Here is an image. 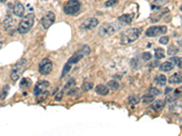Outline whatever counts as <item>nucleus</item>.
I'll return each mask as SVG.
<instances>
[{
  "mask_svg": "<svg viewBox=\"0 0 182 136\" xmlns=\"http://www.w3.org/2000/svg\"><path fill=\"white\" fill-rule=\"evenodd\" d=\"M151 57H152V56L149 52H144V53L142 54V59L144 61H149L151 59Z\"/></svg>",
  "mask_w": 182,
  "mask_h": 136,
  "instance_id": "72a5a7b5",
  "label": "nucleus"
},
{
  "mask_svg": "<svg viewBox=\"0 0 182 136\" xmlns=\"http://www.w3.org/2000/svg\"><path fill=\"white\" fill-rule=\"evenodd\" d=\"M96 93H98L99 95H108L109 93V89L106 85H99L97 87H96Z\"/></svg>",
  "mask_w": 182,
  "mask_h": 136,
  "instance_id": "ddd939ff",
  "label": "nucleus"
},
{
  "mask_svg": "<svg viewBox=\"0 0 182 136\" xmlns=\"http://www.w3.org/2000/svg\"><path fill=\"white\" fill-rule=\"evenodd\" d=\"M35 22V16L34 14H28L22 20L20 21V23L18 25L17 31L19 34H27L28 31L31 29V27L33 26Z\"/></svg>",
  "mask_w": 182,
  "mask_h": 136,
  "instance_id": "20e7f679",
  "label": "nucleus"
},
{
  "mask_svg": "<svg viewBox=\"0 0 182 136\" xmlns=\"http://www.w3.org/2000/svg\"><path fill=\"white\" fill-rule=\"evenodd\" d=\"M141 34V30L140 28H129L121 34L120 36V43L122 45L131 44L135 42Z\"/></svg>",
  "mask_w": 182,
  "mask_h": 136,
  "instance_id": "f257e3e1",
  "label": "nucleus"
},
{
  "mask_svg": "<svg viewBox=\"0 0 182 136\" xmlns=\"http://www.w3.org/2000/svg\"><path fill=\"white\" fill-rule=\"evenodd\" d=\"M13 13L15 16H18V17H21L23 16L24 14H25V7L24 6L22 5V3L20 2H16V4L14 5V7H13Z\"/></svg>",
  "mask_w": 182,
  "mask_h": 136,
  "instance_id": "9b49d317",
  "label": "nucleus"
},
{
  "mask_svg": "<svg viewBox=\"0 0 182 136\" xmlns=\"http://www.w3.org/2000/svg\"><path fill=\"white\" fill-rule=\"evenodd\" d=\"M133 15H130V14H124L122 16H120L119 17V22L122 25V26H125V25H129L132 20H133Z\"/></svg>",
  "mask_w": 182,
  "mask_h": 136,
  "instance_id": "f8f14e48",
  "label": "nucleus"
},
{
  "mask_svg": "<svg viewBox=\"0 0 182 136\" xmlns=\"http://www.w3.org/2000/svg\"><path fill=\"white\" fill-rule=\"evenodd\" d=\"M31 85H32V81L29 78L26 77V78H23L22 80H21V82H20V88L22 89V90H27L31 86Z\"/></svg>",
  "mask_w": 182,
  "mask_h": 136,
  "instance_id": "a211bd4d",
  "label": "nucleus"
},
{
  "mask_svg": "<svg viewBox=\"0 0 182 136\" xmlns=\"http://www.w3.org/2000/svg\"><path fill=\"white\" fill-rule=\"evenodd\" d=\"M81 8V4L78 0H68L64 5V12L67 15L74 16L76 15Z\"/></svg>",
  "mask_w": 182,
  "mask_h": 136,
  "instance_id": "39448f33",
  "label": "nucleus"
},
{
  "mask_svg": "<svg viewBox=\"0 0 182 136\" xmlns=\"http://www.w3.org/2000/svg\"><path fill=\"white\" fill-rule=\"evenodd\" d=\"M75 85V80L74 79H70L68 83H67V85H66V86H65V88L64 89H68V88H70V87H72L73 85Z\"/></svg>",
  "mask_w": 182,
  "mask_h": 136,
  "instance_id": "c9c22d12",
  "label": "nucleus"
},
{
  "mask_svg": "<svg viewBox=\"0 0 182 136\" xmlns=\"http://www.w3.org/2000/svg\"><path fill=\"white\" fill-rule=\"evenodd\" d=\"M168 82L171 85H177V83H181V74L180 73H176V74L172 75L169 79Z\"/></svg>",
  "mask_w": 182,
  "mask_h": 136,
  "instance_id": "f3484780",
  "label": "nucleus"
},
{
  "mask_svg": "<svg viewBox=\"0 0 182 136\" xmlns=\"http://www.w3.org/2000/svg\"><path fill=\"white\" fill-rule=\"evenodd\" d=\"M155 57L157 59H162L165 57V51L163 48H160V47H158L156 50H155Z\"/></svg>",
  "mask_w": 182,
  "mask_h": 136,
  "instance_id": "5701e85b",
  "label": "nucleus"
},
{
  "mask_svg": "<svg viewBox=\"0 0 182 136\" xmlns=\"http://www.w3.org/2000/svg\"><path fill=\"white\" fill-rule=\"evenodd\" d=\"M155 81L158 85H164L167 82V77L163 75H160L155 78Z\"/></svg>",
  "mask_w": 182,
  "mask_h": 136,
  "instance_id": "b1692460",
  "label": "nucleus"
},
{
  "mask_svg": "<svg viewBox=\"0 0 182 136\" xmlns=\"http://www.w3.org/2000/svg\"><path fill=\"white\" fill-rule=\"evenodd\" d=\"M3 46V42L0 41V49H1V47Z\"/></svg>",
  "mask_w": 182,
  "mask_h": 136,
  "instance_id": "58836bf2",
  "label": "nucleus"
},
{
  "mask_svg": "<svg viewBox=\"0 0 182 136\" xmlns=\"http://www.w3.org/2000/svg\"><path fill=\"white\" fill-rule=\"evenodd\" d=\"M27 66V60L26 58H22L21 60H19L12 68L11 74H10L11 80L14 82L17 81L24 74Z\"/></svg>",
  "mask_w": 182,
  "mask_h": 136,
  "instance_id": "f03ea898",
  "label": "nucleus"
},
{
  "mask_svg": "<svg viewBox=\"0 0 182 136\" xmlns=\"http://www.w3.org/2000/svg\"><path fill=\"white\" fill-rule=\"evenodd\" d=\"M93 88V83H85L84 85H82V89L84 92H88L89 90H91Z\"/></svg>",
  "mask_w": 182,
  "mask_h": 136,
  "instance_id": "7c9ffc66",
  "label": "nucleus"
},
{
  "mask_svg": "<svg viewBox=\"0 0 182 136\" xmlns=\"http://www.w3.org/2000/svg\"><path fill=\"white\" fill-rule=\"evenodd\" d=\"M8 91H9V85H6L1 91V93H0V101L6 99V97L8 95Z\"/></svg>",
  "mask_w": 182,
  "mask_h": 136,
  "instance_id": "a878e982",
  "label": "nucleus"
},
{
  "mask_svg": "<svg viewBox=\"0 0 182 136\" xmlns=\"http://www.w3.org/2000/svg\"><path fill=\"white\" fill-rule=\"evenodd\" d=\"M174 68V65L172 64V63L170 62H165L163 63V64L159 66V69L163 71V72H169L170 70H172Z\"/></svg>",
  "mask_w": 182,
  "mask_h": 136,
  "instance_id": "6ab92c4d",
  "label": "nucleus"
},
{
  "mask_svg": "<svg viewBox=\"0 0 182 136\" xmlns=\"http://www.w3.org/2000/svg\"><path fill=\"white\" fill-rule=\"evenodd\" d=\"M168 40H169V38L168 36H162L159 39V43L161 45H167L168 43Z\"/></svg>",
  "mask_w": 182,
  "mask_h": 136,
  "instance_id": "f704fd0d",
  "label": "nucleus"
},
{
  "mask_svg": "<svg viewBox=\"0 0 182 136\" xmlns=\"http://www.w3.org/2000/svg\"><path fill=\"white\" fill-rule=\"evenodd\" d=\"M6 2V0H0V3H5Z\"/></svg>",
  "mask_w": 182,
  "mask_h": 136,
  "instance_id": "ea45409f",
  "label": "nucleus"
},
{
  "mask_svg": "<svg viewBox=\"0 0 182 136\" xmlns=\"http://www.w3.org/2000/svg\"><path fill=\"white\" fill-rule=\"evenodd\" d=\"M170 61L172 64L178 66L179 68H181V58L180 57H172V58H170Z\"/></svg>",
  "mask_w": 182,
  "mask_h": 136,
  "instance_id": "c756f323",
  "label": "nucleus"
},
{
  "mask_svg": "<svg viewBox=\"0 0 182 136\" xmlns=\"http://www.w3.org/2000/svg\"><path fill=\"white\" fill-rule=\"evenodd\" d=\"M49 86V83L47 81H40L38 82L34 89V95L35 96H41L42 95L47 93V89Z\"/></svg>",
  "mask_w": 182,
  "mask_h": 136,
  "instance_id": "1a4fd4ad",
  "label": "nucleus"
},
{
  "mask_svg": "<svg viewBox=\"0 0 182 136\" xmlns=\"http://www.w3.org/2000/svg\"><path fill=\"white\" fill-rule=\"evenodd\" d=\"M52 68H53V64L52 62L47 59V58H45L43 59L40 64H39V66H38V71L41 75H47L48 74H50L51 71H52Z\"/></svg>",
  "mask_w": 182,
  "mask_h": 136,
  "instance_id": "0eeeda50",
  "label": "nucleus"
},
{
  "mask_svg": "<svg viewBox=\"0 0 182 136\" xmlns=\"http://www.w3.org/2000/svg\"><path fill=\"white\" fill-rule=\"evenodd\" d=\"M166 3H168V0H154L153 3L151 4V8L152 9H159Z\"/></svg>",
  "mask_w": 182,
  "mask_h": 136,
  "instance_id": "aec40b11",
  "label": "nucleus"
},
{
  "mask_svg": "<svg viewBox=\"0 0 182 136\" xmlns=\"http://www.w3.org/2000/svg\"><path fill=\"white\" fill-rule=\"evenodd\" d=\"M178 53V48H177L175 46H170L168 48V56H175Z\"/></svg>",
  "mask_w": 182,
  "mask_h": 136,
  "instance_id": "bb28decb",
  "label": "nucleus"
},
{
  "mask_svg": "<svg viewBox=\"0 0 182 136\" xmlns=\"http://www.w3.org/2000/svg\"><path fill=\"white\" fill-rule=\"evenodd\" d=\"M122 25L119 22H113V23H106L103 24L99 29V35L101 36H109L116 32H117Z\"/></svg>",
  "mask_w": 182,
  "mask_h": 136,
  "instance_id": "7ed1b4c3",
  "label": "nucleus"
},
{
  "mask_svg": "<svg viewBox=\"0 0 182 136\" xmlns=\"http://www.w3.org/2000/svg\"><path fill=\"white\" fill-rule=\"evenodd\" d=\"M119 3V0H108L106 3H105V6L106 7H110V6H113L115 5H117Z\"/></svg>",
  "mask_w": 182,
  "mask_h": 136,
  "instance_id": "2f4dec72",
  "label": "nucleus"
},
{
  "mask_svg": "<svg viewBox=\"0 0 182 136\" xmlns=\"http://www.w3.org/2000/svg\"><path fill=\"white\" fill-rule=\"evenodd\" d=\"M78 52H80L84 56H87L90 54V48L88 45H85L78 50Z\"/></svg>",
  "mask_w": 182,
  "mask_h": 136,
  "instance_id": "393cba45",
  "label": "nucleus"
},
{
  "mask_svg": "<svg viewBox=\"0 0 182 136\" xmlns=\"http://www.w3.org/2000/svg\"><path fill=\"white\" fill-rule=\"evenodd\" d=\"M164 106H165V100L159 99V100H157L156 102H154V103H152L151 108L155 111H160L164 108Z\"/></svg>",
  "mask_w": 182,
  "mask_h": 136,
  "instance_id": "dca6fc26",
  "label": "nucleus"
},
{
  "mask_svg": "<svg viewBox=\"0 0 182 136\" xmlns=\"http://www.w3.org/2000/svg\"><path fill=\"white\" fill-rule=\"evenodd\" d=\"M62 96H63V92L60 91L58 95L55 97V100H56V101H60V100L62 99Z\"/></svg>",
  "mask_w": 182,
  "mask_h": 136,
  "instance_id": "4c0bfd02",
  "label": "nucleus"
},
{
  "mask_svg": "<svg viewBox=\"0 0 182 136\" xmlns=\"http://www.w3.org/2000/svg\"><path fill=\"white\" fill-rule=\"evenodd\" d=\"M181 95V88L179 89H176L175 92H173L172 93H170V95L167 96V101L168 103H172L174 101H176L177 99H178V96Z\"/></svg>",
  "mask_w": 182,
  "mask_h": 136,
  "instance_id": "2eb2a0df",
  "label": "nucleus"
},
{
  "mask_svg": "<svg viewBox=\"0 0 182 136\" xmlns=\"http://www.w3.org/2000/svg\"><path fill=\"white\" fill-rule=\"evenodd\" d=\"M56 20V16L52 11L47 12L44 16H43L40 20V23L44 29H48L53 24H54Z\"/></svg>",
  "mask_w": 182,
  "mask_h": 136,
  "instance_id": "6e6552de",
  "label": "nucleus"
},
{
  "mask_svg": "<svg viewBox=\"0 0 182 136\" xmlns=\"http://www.w3.org/2000/svg\"><path fill=\"white\" fill-rule=\"evenodd\" d=\"M99 25V21L97 18L95 17H90L88 18L87 20H85L84 22L79 26L80 29H84V30H89V29H93Z\"/></svg>",
  "mask_w": 182,
  "mask_h": 136,
  "instance_id": "9d476101",
  "label": "nucleus"
},
{
  "mask_svg": "<svg viewBox=\"0 0 182 136\" xmlns=\"http://www.w3.org/2000/svg\"><path fill=\"white\" fill-rule=\"evenodd\" d=\"M84 57V56L80 53V52H77V53H75L68 61V63H69L70 65H74V64H77V63H78L82 58Z\"/></svg>",
  "mask_w": 182,
  "mask_h": 136,
  "instance_id": "4468645a",
  "label": "nucleus"
},
{
  "mask_svg": "<svg viewBox=\"0 0 182 136\" xmlns=\"http://www.w3.org/2000/svg\"><path fill=\"white\" fill-rule=\"evenodd\" d=\"M147 93H151L152 95H154L155 97L157 96V95H158L159 93H160V91L158 90V89H157V88H155V87H151L150 89H149L148 91H147Z\"/></svg>",
  "mask_w": 182,
  "mask_h": 136,
  "instance_id": "473e14b6",
  "label": "nucleus"
},
{
  "mask_svg": "<svg viewBox=\"0 0 182 136\" xmlns=\"http://www.w3.org/2000/svg\"><path fill=\"white\" fill-rule=\"evenodd\" d=\"M78 90H79V89H78V88L73 89V90H70V91L68 92V95H76V93H78Z\"/></svg>",
  "mask_w": 182,
  "mask_h": 136,
  "instance_id": "e433bc0d",
  "label": "nucleus"
},
{
  "mask_svg": "<svg viewBox=\"0 0 182 136\" xmlns=\"http://www.w3.org/2000/svg\"><path fill=\"white\" fill-rule=\"evenodd\" d=\"M70 69H71V65L69 64V63H67V64H66L65 66H64V68H63V70H62L61 77H62V78H63V77H65V75H68V73H69Z\"/></svg>",
  "mask_w": 182,
  "mask_h": 136,
  "instance_id": "cd10ccee",
  "label": "nucleus"
},
{
  "mask_svg": "<svg viewBox=\"0 0 182 136\" xmlns=\"http://www.w3.org/2000/svg\"><path fill=\"white\" fill-rule=\"evenodd\" d=\"M154 99H155L154 95H152L151 93H147L146 95L142 97V103L145 104H149L154 101Z\"/></svg>",
  "mask_w": 182,
  "mask_h": 136,
  "instance_id": "412c9836",
  "label": "nucleus"
},
{
  "mask_svg": "<svg viewBox=\"0 0 182 136\" xmlns=\"http://www.w3.org/2000/svg\"><path fill=\"white\" fill-rule=\"evenodd\" d=\"M140 97L138 95H131V96L128 97V103H129L130 105H132V106L137 104L138 103H140Z\"/></svg>",
  "mask_w": 182,
  "mask_h": 136,
  "instance_id": "4be33fe9",
  "label": "nucleus"
},
{
  "mask_svg": "<svg viewBox=\"0 0 182 136\" xmlns=\"http://www.w3.org/2000/svg\"><path fill=\"white\" fill-rule=\"evenodd\" d=\"M108 86L109 88H111V89H113V90H117V88L119 87V83H117L116 81H114V80H112V81H109V83H108Z\"/></svg>",
  "mask_w": 182,
  "mask_h": 136,
  "instance_id": "c85d7f7f",
  "label": "nucleus"
},
{
  "mask_svg": "<svg viewBox=\"0 0 182 136\" xmlns=\"http://www.w3.org/2000/svg\"><path fill=\"white\" fill-rule=\"evenodd\" d=\"M167 30H168V28L165 26H153L148 27L146 30L145 34L147 37H155V36H158L159 35L166 34Z\"/></svg>",
  "mask_w": 182,
  "mask_h": 136,
  "instance_id": "423d86ee",
  "label": "nucleus"
}]
</instances>
